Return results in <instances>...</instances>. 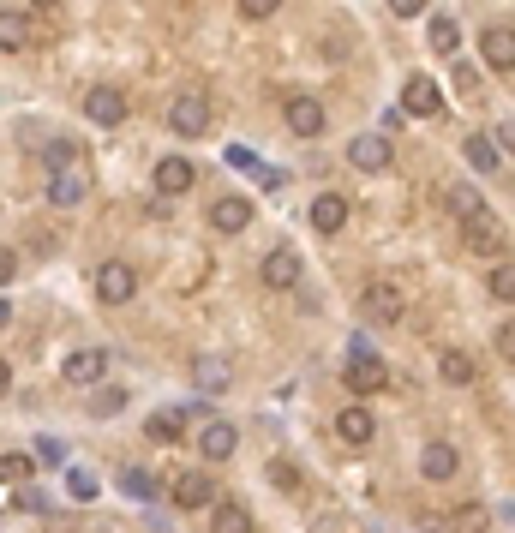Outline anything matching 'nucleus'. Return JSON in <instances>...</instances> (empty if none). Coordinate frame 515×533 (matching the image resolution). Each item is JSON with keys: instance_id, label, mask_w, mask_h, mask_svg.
Returning <instances> with one entry per match:
<instances>
[{"instance_id": "nucleus-9", "label": "nucleus", "mask_w": 515, "mask_h": 533, "mask_svg": "<svg viewBox=\"0 0 515 533\" xmlns=\"http://www.w3.org/2000/svg\"><path fill=\"white\" fill-rule=\"evenodd\" d=\"M84 192H90V174H84V162H66V168H54V180H48V204L72 210V204H84Z\"/></svg>"}, {"instance_id": "nucleus-21", "label": "nucleus", "mask_w": 515, "mask_h": 533, "mask_svg": "<svg viewBox=\"0 0 515 533\" xmlns=\"http://www.w3.org/2000/svg\"><path fill=\"white\" fill-rule=\"evenodd\" d=\"M312 228H318V234H342V228H348V198H342V192L312 198Z\"/></svg>"}, {"instance_id": "nucleus-11", "label": "nucleus", "mask_w": 515, "mask_h": 533, "mask_svg": "<svg viewBox=\"0 0 515 533\" xmlns=\"http://www.w3.org/2000/svg\"><path fill=\"white\" fill-rule=\"evenodd\" d=\"M282 120H288V132L318 138V132H324V102H318V96H288V102H282Z\"/></svg>"}, {"instance_id": "nucleus-8", "label": "nucleus", "mask_w": 515, "mask_h": 533, "mask_svg": "<svg viewBox=\"0 0 515 533\" xmlns=\"http://www.w3.org/2000/svg\"><path fill=\"white\" fill-rule=\"evenodd\" d=\"M438 108H444V90H438V78L414 72V78L402 84V114H414V120H432Z\"/></svg>"}, {"instance_id": "nucleus-30", "label": "nucleus", "mask_w": 515, "mask_h": 533, "mask_svg": "<svg viewBox=\"0 0 515 533\" xmlns=\"http://www.w3.org/2000/svg\"><path fill=\"white\" fill-rule=\"evenodd\" d=\"M0 480H6V486L30 480V456H0Z\"/></svg>"}, {"instance_id": "nucleus-10", "label": "nucleus", "mask_w": 515, "mask_h": 533, "mask_svg": "<svg viewBox=\"0 0 515 533\" xmlns=\"http://www.w3.org/2000/svg\"><path fill=\"white\" fill-rule=\"evenodd\" d=\"M336 438H342L348 450H366V444L378 438V414H372V408H360V402H354V408H342V414H336Z\"/></svg>"}, {"instance_id": "nucleus-40", "label": "nucleus", "mask_w": 515, "mask_h": 533, "mask_svg": "<svg viewBox=\"0 0 515 533\" xmlns=\"http://www.w3.org/2000/svg\"><path fill=\"white\" fill-rule=\"evenodd\" d=\"M6 324H12V306H6V300H0V330H6Z\"/></svg>"}, {"instance_id": "nucleus-23", "label": "nucleus", "mask_w": 515, "mask_h": 533, "mask_svg": "<svg viewBox=\"0 0 515 533\" xmlns=\"http://www.w3.org/2000/svg\"><path fill=\"white\" fill-rule=\"evenodd\" d=\"M30 42H36V24H30L18 6H0V48L18 54V48H30Z\"/></svg>"}, {"instance_id": "nucleus-42", "label": "nucleus", "mask_w": 515, "mask_h": 533, "mask_svg": "<svg viewBox=\"0 0 515 533\" xmlns=\"http://www.w3.org/2000/svg\"><path fill=\"white\" fill-rule=\"evenodd\" d=\"M318 533H342V522H318Z\"/></svg>"}, {"instance_id": "nucleus-4", "label": "nucleus", "mask_w": 515, "mask_h": 533, "mask_svg": "<svg viewBox=\"0 0 515 533\" xmlns=\"http://www.w3.org/2000/svg\"><path fill=\"white\" fill-rule=\"evenodd\" d=\"M84 114H90V126H108L114 132L126 120V90L120 84H90L84 90Z\"/></svg>"}, {"instance_id": "nucleus-14", "label": "nucleus", "mask_w": 515, "mask_h": 533, "mask_svg": "<svg viewBox=\"0 0 515 533\" xmlns=\"http://www.w3.org/2000/svg\"><path fill=\"white\" fill-rule=\"evenodd\" d=\"M480 60H486L492 72H515V30H510V24L480 30Z\"/></svg>"}, {"instance_id": "nucleus-36", "label": "nucleus", "mask_w": 515, "mask_h": 533, "mask_svg": "<svg viewBox=\"0 0 515 533\" xmlns=\"http://www.w3.org/2000/svg\"><path fill=\"white\" fill-rule=\"evenodd\" d=\"M426 6H432V0H390V12H396V18H420Z\"/></svg>"}, {"instance_id": "nucleus-26", "label": "nucleus", "mask_w": 515, "mask_h": 533, "mask_svg": "<svg viewBox=\"0 0 515 533\" xmlns=\"http://www.w3.org/2000/svg\"><path fill=\"white\" fill-rule=\"evenodd\" d=\"M426 42H432L438 54H456V48H462V24H456L450 12H438V18H432V30H426Z\"/></svg>"}, {"instance_id": "nucleus-41", "label": "nucleus", "mask_w": 515, "mask_h": 533, "mask_svg": "<svg viewBox=\"0 0 515 533\" xmlns=\"http://www.w3.org/2000/svg\"><path fill=\"white\" fill-rule=\"evenodd\" d=\"M30 6H36V12H54V6H60V0H30Z\"/></svg>"}, {"instance_id": "nucleus-32", "label": "nucleus", "mask_w": 515, "mask_h": 533, "mask_svg": "<svg viewBox=\"0 0 515 533\" xmlns=\"http://www.w3.org/2000/svg\"><path fill=\"white\" fill-rule=\"evenodd\" d=\"M498 360H510V366H515V318L498 324Z\"/></svg>"}, {"instance_id": "nucleus-16", "label": "nucleus", "mask_w": 515, "mask_h": 533, "mask_svg": "<svg viewBox=\"0 0 515 533\" xmlns=\"http://www.w3.org/2000/svg\"><path fill=\"white\" fill-rule=\"evenodd\" d=\"M420 474H426L432 486L456 480V474H462V456H456V444H444V438H438V444H426V450H420Z\"/></svg>"}, {"instance_id": "nucleus-27", "label": "nucleus", "mask_w": 515, "mask_h": 533, "mask_svg": "<svg viewBox=\"0 0 515 533\" xmlns=\"http://www.w3.org/2000/svg\"><path fill=\"white\" fill-rule=\"evenodd\" d=\"M492 528V510L486 504H462V510H450V533H486Z\"/></svg>"}, {"instance_id": "nucleus-20", "label": "nucleus", "mask_w": 515, "mask_h": 533, "mask_svg": "<svg viewBox=\"0 0 515 533\" xmlns=\"http://www.w3.org/2000/svg\"><path fill=\"white\" fill-rule=\"evenodd\" d=\"M168 498L180 504V510H210L216 498H210V474H198V468H186L174 486H168Z\"/></svg>"}, {"instance_id": "nucleus-31", "label": "nucleus", "mask_w": 515, "mask_h": 533, "mask_svg": "<svg viewBox=\"0 0 515 533\" xmlns=\"http://www.w3.org/2000/svg\"><path fill=\"white\" fill-rule=\"evenodd\" d=\"M234 6H240V18H246V24H258V18H270L282 0H234Z\"/></svg>"}, {"instance_id": "nucleus-5", "label": "nucleus", "mask_w": 515, "mask_h": 533, "mask_svg": "<svg viewBox=\"0 0 515 533\" xmlns=\"http://www.w3.org/2000/svg\"><path fill=\"white\" fill-rule=\"evenodd\" d=\"M348 162H354L360 174H384V168L396 162V150H390V132H354V144H348Z\"/></svg>"}, {"instance_id": "nucleus-17", "label": "nucleus", "mask_w": 515, "mask_h": 533, "mask_svg": "<svg viewBox=\"0 0 515 533\" xmlns=\"http://www.w3.org/2000/svg\"><path fill=\"white\" fill-rule=\"evenodd\" d=\"M192 180H198V168H192L186 156H162V162H156V192H162V198L192 192Z\"/></svg>"}, {"instance_id": "nucleus-6", "label": "nucleus", "mask_w": 515, "mask_h": 533, "mask_svg": "<svg viewBox=\"0 0 515 533\" xmlns=\"http://www.w3.org/2000/svg\"><path fill=\"white\" fill-rule=\"evenodd\" d=\"M462 240H468V252H474V258H492V264L504 258V222H498L492 210H486V216H474V222H462Z\"/></svg>"}, {"instance_id": "nucleus-28", "label": "nucleus", "mask_w": 515, "mask_h": 533, "mask_svg": "<svg viewBox=\"0 0 515 533\" xmlns=\"http://www.w3.org/2000/svg\"><path fill=\"white\" fill-rule=\"evenodd\" d=\"M144 432H150L156 444H180V438H186V426H180V414H156V420H150Z\"/></svg>"}, {"instance_id": "nucleus-33", "label": "nucleus", "mask_w": 515, "mask_h": 533, "mask_svg": "<svg viewBox=\"0 0 515 533\" xmlns=\"http://www.w3.org/2000/svg\"><path fill=\"white\" fill-rule=\"evenodd\" d=\"M198 378H204L210 390H222V384H228V372H222V360H198Z\"/></svg>"}, {"instance_id": "nucleus-25", "label": "nucleus", "mask_w": 515, "mask_h": 533, "mask_svg": "<svg viewBox=\"0 0 515 533\" xmlns=\"http://www.w3.org/2000/svg\"><path fill=\"white\" fill-rule=\"evenodd\" d=\"M462 156H468L474 174H498V144H492L486 132H468V138H462Z\"/></svg>"}, {"instance_id": "nucleus-12", "label": "nucleus", "mask_w": 515, "mask_h": 533, "mask_svg": "<svg viewBox=\"0 0 515 533\" xmlns=\"http://www.w3.org/2000/svg\"><path fill=\"white\" fill-rule=\"evenodd\" d=\"M210 228H216V234H246V228H252V198H240V192L216 198V204H210Z\"/></svg>"}, {"instance_id": "nucleus-22", "label": "nucleus", "mask_w": 515, "mask_h": 533, "mask_svg": "<svg viewBox=\"0 0 515 533\" xmlns=\"http://www.w3.org/2000/svg\"><path fill=\"white\" fill-rule=\"evenodd\" d=\"M438 378H444V384H456V390H468V384L480 378V366H474V354H468V348H444V354H438Z\"/></svg>"}, {"instance_id": "nucleus-37", "label": "nucleus", "mask_w": 515, "mask_h": 533, "mask_svg": "<svg viewBox=\"0 0 515 533\" xmlns=\"http://www.w3.org/2000/svg\"><path fill=\"white\" fill-rule=\"evenodd\" d=\"M12 276H18V252H0V288H6Z\"/></svg>"}, {"instance_id": "nucleus-3", "label": "nucleus", "mask_w": 515, "mask_h": 533, "mask_svg": "<svg viewBox=\"0 0 515 533\" xmlns=\"http://www.w3.org/2000/svg\"><path fill=\"white\" fill-rule=\"evenodd\" d=\"M342 384H348L354 396H378V390L390 384V366H384L372 348H348V372H342Z\"/></svg>"}, {"instance_id": "nucleus-2", "label": "nucleus", "mask_w": 515, "mask_h": 533, "mask_svg": "<svg viewBox=\"0 0 515 533\" xmlns=\"http://www.w3.org/2000/svg\"><path fill=\"white\" fill-rule=\"evenodd\" d=\"M168 132L204 138V132H210V96H204V90H180V96L168 102Z\"/></svg>"}, {"instance_id": "nucleus-18", "label": "nucleus", "mask_w": 515, "mask_h": 533, "mask_svg": "<svg viewBox=\"0 0 515 533\" xmlns=\"http://www.w3.org/2000/svg\"><path fill=\"white\" fill-rule=\"evenodd\" d=\"M444 210H450L456 222H474V216H486V198H480L474 180H450V186H444Z\"/></svg>"}, {"instance_id": "nucleus-35", "label": "nucleus", "mask_w": 515, "mask_h": 533, "mask_svg": "<svg viewBox=\"0 0 515 533\" xmlns=\"http://www.w3.org/2000/svg\"><path fill=\"white\" fill-rule=\"evenodd\" d=\"M120 486H126V492H132V498H150V480H144V474H138V468H126V474H120Z\"/></svg>"}, {"instance_id": "nucleus-15", "label": "nucleus", "mask_w": 515, "mask_h": 533, "mask_svg": "<svg viewBox=\"0 0 515 533\" xmlns=\"http://www.w3.org/2000/svg\"><path fill=\"white\" fill-rule=\"evenodd\" d=\"M258 276H264V288H276V294H288V288L300 282V258H294L288 246H276V252H264V264H258Z\"/></svg>"}, {"instance_id": "nucleus-38", "label": "nucleus", "mask_w": 515, "mask_h": 533, "mask_svg": "<svg viewBox=\"0 0 515 533\" xmlns=\"http://www.w3.org/2000/svg\"><path fill=\"white\" fill-rule=\"evenodd\" d=\"M498 138H504V150H515V120H504V126H498Z\"/></svg>"}, {"instance_id": "nucleus-24", "label": "nucleus", "mask_w": 515, "mask_h": 533, "mask_svg": "<svg viewBox=\"0 0 515 533\" xmlns=\"http://www.w3.org/2000/svg\"><path fill=\"white\" fill-rule=\"evenodd\" d=\"M210 533H252V510L234 504V498H216L210 504Z\"/></svg>"}, {"instance_id": "nucleus-39", "label": "nucleus", "mask_w": 515, "mask_h": 533, "mask_svg": "<svg viewBox=\"0 0 515 533\" xmlns=\"http://www.w3.org/2000/svg\"><path fill=\"white\" fill-rule=\"evenodd\" d=\"M6 390H12V366L0 360V396H6Z\"/></svg>"}, {"instance_id": "nucleus-7", "label": "nucleus", "mask_w": 515, "mask_h": 533, "mask_svg": "<svg viewBox=\"0 0 515 533\" xmlns=\"http://www.w3.org/2000/svg\"><path fill=\"white\" fill-rule=\"evenodd\" d=\"M132 294H138V276H132V264L108 258V264L96 270V300H102V306H126Z\"/></svg>"}, {"instance_id": "nucleus-19", "label": "nucleus", "mask_w": 515, "mask_h": 533, "mask_svg": "<svg viewBox=\"0 0 515 533\" xmlns=\"http://www.w3.org/2000/svg\"><path fill=\"white\" fill-rule=\"evenodd\" d=\"M234 444H240V432H234L228 420H210V426L198 432V456H204L210 468H216V462H228V456H234Z\"/></svg>"}, {"instance_id": "nucleus-1", "label": "nucleus", "mask_w": 515, "mask_h": 533, "mask_svg": "<svg viewBox=\"0 0 515 533\" xmlns=\"http://www.w3.org/2000/svg\"><path fill=\"white\" fill-rule=\"evenodd\" d=\"M360 312H366V324H402V312H408V294H402L390 276H372V282L360 288Z\"/></svg>"}, {"instance_id": "nucleus-13", "label": "nucleus", "mask_w": 515, "mask_h": 533, "mask_svg": "<svg viewBox=\"0 0 515 533\" xmlns=\"http://www.w3.org/2000/svg\"><path fill=\"white\" fill-rule=\"evenodd\" d=\"M114 360H108V348H72L66 354V384H102V372H108Z\"/></svg>"}, {"instance_id": "nucleus-34", "label": "nucleus", "mask_w": 515, "mask_h": 533, "mask_svg": "<svg viewBox=\"0 0 515 533\" xmlns=\"http://www.w3.org/2000/svg\"><path fill=\"white\" fill-rule=\"evenodd\" d=\"M72 498H84V504H90V498H96V474H84V468H78V474H72Z\"/></svg>"}, {"instance_id": "nucleus-29", "label": "nucleus", "mask_w": 515, "mask_h": 533, "mask_svg": "<svg viewBox=\"0 0 515 533\" xmlns=\"http://www.w3.org/2000/svg\"><path fill=\"white\" fill-rule=\"evenodd\" d=\"M492 294H498V300H515V258H498V264H492Z\"/></svg>"}]
</instances>
